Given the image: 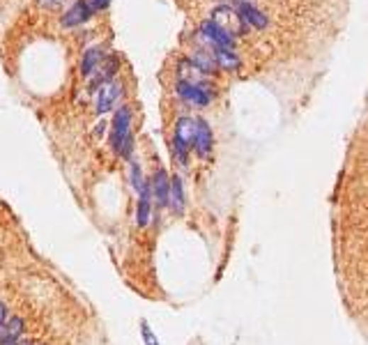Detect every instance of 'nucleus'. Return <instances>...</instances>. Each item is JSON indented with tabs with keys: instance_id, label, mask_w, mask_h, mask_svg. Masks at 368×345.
I'll list each match as a JSON object with an SVG mask.
<instances>
[{
	"instance_id": "f257e3e1",
	"label": "nucleus",
	"mask_w": 368,
	"mask_h": 345,
	"mask_svg": "<svg viewBox=\"0 0 368 345\" xmlns=\"http://www.w3.org/2000/svg\"><path fill=\"white\" fill-rule=\"evenodd\" d=\"M111 146L122 157H129L131 152V111L129 106H120L113 118Z\"/></svg>"
},
{
	"instance_id": "f03ea898",
	"label": "nucleus",
	"mask_w": 368,
	"mask_h": 345,
	"mask_svg": "<svg viewBox=\"0 0 368 345\" xmlns=\"http://www.w3.org/2000/svg\"><path fill=\"white\" fill-rule=\"evenodd\" d=\"M196 133H198V120L194 118H180L175 124V138H173V150L180 164H186V150L196 146Z\"/></svg>"
},
{
	"instance_id": "7ed1b4c3",
	"label": "nucleus",
	"mask_w": 368,
	"mask_h": 345,
	"mask_svg": "<svg viewBox=\"0 0 368 345\" xmlns=\"http://www.w3.org/2000/svg\"><path fill=\"white\" fill-rule=\"evenodd\" d=\"M212 23H216L228 35H242L244 31H247V23H244L240 12H235V9H230V7H216Z\"/></svg>"
},
{
	"instance_id": "20e7f679",
	"label": "nucleus",
	"mask_w": 368,
	"mask_h": 345,
	"mask_svg": "<svg viewBox=\"0 0 368 345\" xmlns=\"http://www.w3.org/2000/svg\"><path fill=\"white\" fill-rule=\"evenodd\" d=\"M150 189H152V196L157 200L159 207H166L168 205V196H171V177L164 168H159L155 172V177L150 180Z\"/></svg>"
},
{
	"instance_id": "39448f33",
	"label": "nucleus",
	"mask_w": 368,
	"mask_h": 345,
	"mask_svg": "<svg viewBox=\"0 0 368 345\" xmlns=\"http://www.w3.org/2000/svg\"><path fill=\"white\" fill-rule=\"evenodd\" d=\"M177 94L189 102V104H196V106H207L212 99V94L207 92V88H203V85H191V83H182L177 85Z\"/></svg>"
},
{
	"instance_id": "423d86ee",
	"label": "nucleus",
	"mask_w": 368,
	"mask_h": 345,
	"mask_svg": "<svg viewBox=\"0 0 368 345\" xmlns=\"http://www.w3.org/2000/svg\"><path fill=\"white\" fill-rule=\"evenodd\" d=\"M120 83L118 81H108V83H104L101 88H99V94H97V111L99 113H106L111 111V106H116V102L120 97Z\"/></svg>"
},
{
	"instance_id": "0eeeda50",
	"label": "nucleus",
	"mask_w": 368,
	"mask_h": 345,
	"mask_svg": "<svg viewBox=\"0 0 368 345\" xmlns=\"http://www.w3.org/2000/svg\"><path fill=\"white\" fill-rule=\"evenodd\" d=\"M201 33H203V37H207V40L214 42L216 46H219V49H228V51H230L233 46H235L233 35H228L225 31H221V28L216 26V23H212V21L203 23V26H201Z\"/></svg>"
},
{
	"instance_id": "6e6552de",
	"label": "nucleus",
	"mask_w": 368,
	"mask_h": 345,
	"mask_svg": "<svg viewBox=\"0 0 368 345\" xmlns=\"http://www.w3.org/2000/svg\"><path fill=\"white\" fill-rule=\"evenodd\" d=\"M23 334V320L21 318H12L5 322V327L0 329V345H16L21 341Z\"/></svg>"
},
{
	"instance_id": "1a4fd4ad",
	"label": "nucleus",
	"mask_w": 368,
	"mask_h": 345,
	"mask_svg": "<svg viewBox=\"0 0 368 345\" xmlns=\"http://www.w3.org/2000/svg\"><path fill=\"white\" fill-rule=\"evenodd\" d=\"M205 74H207V72H203V67H198V65L191 62V60H182V62H180V81H182V83L203 85ZM203 88H205V85H203Z\"/></svg>"
},
{
	"instance_id": "9d476101",
	"label": "nucleus",
	"mask_w": 368,
	"mask_h": 345,
	"mask_svg": "<svg viewBox=\"0 0 368 345\" xmlns=\"http://www.w3.org/2000/svg\"><path fill=\"white\" fill-rule=\"evenodd\" d=\"M90 14H92V7L86 3V0H79V3L74 5L67 14L62 16V23H65V26H79V23H83V21H88Z\"/></svg>"
},
{
	"instance_id": "9b49d317",
	"label": "nucleus",
	"mask_w": 368,
	"mask_h": 345,
	"mask_svg": "<svg viewBox=\"0 0 368 345\" xmlns=\"http://www.w3.org/2000/svg\"><path fill=\"white\" fill-rule=\"evenodd\" d=\"M196 152L201 157H207L212 150V129L207 127L205 120H198V133H196Z\"/></svg>"
},
{
	"instance_id": "f8f14e48",
	"label": "nucleus",
	"mask_w": 368,
	"mask_h": 345,
	"mask_svg": "<svg viewBox=\"0 0 368 345\" xmlns=\"http://www.w3.org/2000/svg\"><path fill=\"white\" fill-rule=\"evenodd\" d=\"M150 196H152V189H150V185H147L143 191H140V198H138V209H136L138 226H147L150 217H152V200H150Z\"/></svg>"
},
{
	"instance_id": "ddd939ff",
	"label": "nucleus",
	"mask_w": 368,
	"mask_h": 345,
	"mask_svg": "<svg viewBox=\"0 0 368 345\" xmlns=\"http://www.w3.org/2000/svg\"><path fill=\"white\" fill-rule=\"evenodd\" d=\"M238 12H240V16L244 18V23H251L253 28H265V26H267V16L262 14L258 7H253V5H249V3H242Z\"/></svg>"
},
{
	"instance_id": "4468645a",
	"label": "nucleus",
	"mask_w": 368,
	"mask_h": 345,
	"mask_svg": "<svg viewBox=\"0 0 368 345\" xmlns=\"http://www.w3.org/2000/svg\"><path fill=\"white\" fill-rule=\"evenodd\" d=\"M168 205H171V209L175 214L184 212V189H182V180L180 177L171 180V196H168Z\"/></svg>"
},
{
	"instance_id": "2eb2a0df",
	"label": "nucleus",
	"mask_w": 368,
	"mask_h": 345,
	"mask_svg": "<svg viewBox=\"0 0 368 345\" xmlns=\"http://www.w3.org/2000/svg\"><path fill=\"white\" fill-rule=\"evenodd\" d=\"M214 62L221 67V70H238L240 67V58L235 55L233 51H228V49H219L214 53Z\"/></svg>"
},
{
	"instance_id": "dca6fc26",
	"label": "nucleus",
	"mask_w": 368,
	"mask_h": 345,
	"mask_svg": "<svg viewBox=\"0 0 368 345\" xmlns=\"http://www.w3.org/2000/svg\"><path fill=\"white\" fill-rule=\"evenodd\" d=\"M101 60V51L99 49H88L86 55H83V62H81V70L86 76H90L94 70H97V65Z\"/></svg>"
},
{
	"instance_id": "f3484780",
	"label": "nucleus",
	"mask_w": 368,
	"mask_h": 345,
	"mask_svg": "<svg viewBox=\"0 0 368 345\" xmlns=\"http://www.w3.org/2000/svg\"><path fill=\"white\" fill-rule=\"evenodd\" d=\"M131 185H134L136 191H143L147 187L143 182V175H140V166L136 164V161H131Z\"/></svg>"
},
{
	"instance_id": "a211bd4d",
	"label": "nucleus",
	"mask_w": 368,
	"mask_h": 345,
	"mask_svg": "<svg viewBox=\"0 0 368 345\" xmlns=\"http://www.w3.org/2000/svg\"><path fill=\"white\" fill-rule=\"evenodd\" d=\"M140 334H143V341H145V345H159V341H157V336L152 332H150V327L143 322L140 324Z\"/></svg>"
},
{
	"instance_id": "6ab92c4d",
	"label": "nucleus",
	"mask_w": 368,
	"mask_h": 345,
	"mask_svg": "<svg viewBox=\"0 0 368 345\" xmlns=\"http://www.w3.org/2000/svg\"><path fill=\"white\" fill-rule=\"evenodd\" d=\"M5 318H7V311H5V304H3V302H0V329H3V327H5V322H7Z\"/></svg>"
},
{
	"instance_id": "aec40b11",
	"label": "nucleus",
	"mask_w": 368,
	"mask_h": 345,
	"mask_svg": "<svg viewBox=\"0 0 368 345\" xmlns=\"http://www.w3.org/2000/svg\"><path fill=\"white\" fill-rule=\"evenodd\" d=\"M108 3H111V0H94V7H97V9H104Z\"/></svg>"
},
{
	"instance_id": "412c9836",
	"label": "nucleus",
	"mask_w": 368,
	"mask_h": 345,
	"mask_svg": "<svg viewBox=\"0 0 368 345\" xmlns=\"http://www.w3.org/2000/svg\"><path fill=\"white\" fill-rule=\"evenodd\" d=\"M16 345H33V343H30V341H23V339H21V341H18Z\"/></svg>"
}]
</instances>
